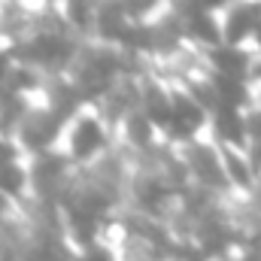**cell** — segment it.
Listing matches in <instances>:
<instances>
[{
	"label": "cell",
	"instance_id": "8fae6325",
	"mask_svg": "<svg viewBox=\"0 0 261 261\" xmlns=\"http://www.w3.org/2000/svg\"><path fill=\"white\" fill-rule=\"evenodd\" d=\"M76 261H119V255H116V246L103 237V240H94V243L82 246L76 252Z\"/></svg>",
	"mask_w": 261,
	"mask_h": 261
},
{
	"label": "cell",
	"instance_id": "52a82bcc",
	"mask_svg": "<svg viewBox=\"0 0 261 261\" xmlns=\"http://www.w3.org/2000/svg\"><path fill=\"white\" fill-rule=\"evenodd\" d=\"M130 28H134V18H130V12L125 9L122 0H100V3H97V15H94V31H91V37H97V40H103V43L122 46L125 37L130 34Z\"/></svg>",
	"mask_w": 261,
	"mask_h": 261
},
{
	"label": "cell",
	"instance_id": "30bf717a",
	"mask_svg": "<svg viewBox=\"0 0 261 261\" xmlns=\"http://www.w3.org/2000/svg\"><path fill=\"white\" fill-rule=\"evenodd\" d=\"M122 3H125V9L130 12L134 21H152L164 9L173 6V0H122Z\"/></svg>",
	"mask_w": 261,
	"mask_h": 261
},
{
	"label": "cell",
	"instance_id": "7a4b0ae2",
	"mask_svg": "<svg viewBox=\"0 0 261 261\" xmlns=\"http://www.w3.org/2000/svg\"><path fill=\"white\" fill-rule=\"evenodd\" d=\"M176 149H179V155L186 161V170H189V179L195 186L222 192V195H234L231 182H228V173H225V161H222V143L210 130L189 140V143H179Z\"/></svg>",
	"mask_w": 261,
	"mask_h": 261
},
{
	"label": "cell",
	"instance_id": "6da1fadb",
	"mask_svg": "<svg viewBox=\"0 0 261 261\" xmlns=\"http://www.w3.org/2000/svg\"><path fill=\"white\" fill-rule=\"evenodd\" d=\"M113 143H116V128L110 125V119L97 110V103H82L64 122L58 149L76 167H85V164L97 161Z\"/></svg>",
	"mask_w": 261,
	"mask_h": 261
},
{
	"label": "cell",
	"instance_id": "3957f363",
	"mask_svg": "<svg viewBox=\"0 0 261 261\" xmlns=\"http://www.w3.org/2000/svg\"><path fill=\"white\" fill-rule=\"evenodd\" d=\"M64 122L67 119H61L49 103L34 100L28 107V113L21 116L18 128L12 130V137L18 140V146H21L24 155H40V152L58 149L61 134H64Z\"/></svg>",
	"mask_w": 261,
	"mask_h": 261
},
{
	"label": "cell",
	"instance_id": "8992f818",
	"mask_svg": "<svg viewBox=\"0 0 261 261\" xmlns=\"http://www.w3.org/2000/svg\"><path fill=\"white\" fill-rule=\"evenodd\" d=\"M222 161H225V173H228V182H231V192L234 195H252L255 186L261 182V173L249 155L246 146H231V143H222Z\"/></svg>",
	"mask_w": 261,
	"mask_h": 261
},
{
	"label": "cell",
	"instance_id": "2e32d148",
	"mask_svg": "<svg viewBox=\"0 0 261 261\" xmlns=\"http://www.w3.org/2000/svg\"><path fill=\"white\" fill-rule=\"evenodd\" d=\"M252 103H261V79L252 82ZM252 103H249V107H252Z\"/></svg>",
	"mask_w": 261,
	"mask_h": 261
},
{
	"label": "cell",
	"instance_id": "5bb4252c",
	"mask_svg": "<svg viewBox=\"0 0 261 261\" xmlns=\"http://www.w3.org/2000/svg\"><path fill=\"white\" fill-rule=\"evenodd\" d=\"M18 210H21V206H18V203H15L12 197H9L6 192H3V189H0V225H3L6 219H12V216H15Z\"/></svg>",
	"mask_w": 261,
	"mask_h": 261
},
{
	"label": "cell",
	"instance_id": "9a60e30c",
	"mask_svg": "<svg viewBox=\"0 0 261 261\" xmlns=\"http://www.w3.org/2000/svg\"><path fill=\"white\" fill-rule=\"evenodd\" d=\"M246 149H249V155H252V161H255V167H258V173H261V137L249 140Z\"/></svg>",
	"mask_w": 261,
	"mask_h": 261
},
{
	"label": "cell",
	"instance_id": "ac0fdd59",
	"mask_svg": "<svg viewBox=\"0 0 261 261\" xmlns=\"http://www.w3.org/2000/svg\"><path fill=\"white\" fill-rule=\"evenodd\" d=\"M252 49H255V52H261V24H258V31H255V40H252Z\"/></svg>",
	"mask_w": 261,
	"mask_h": 261
},
{
	"label": "cell",
	"instance_id": "9c48e42d",
	"mask_svg": "<svg viewBox=\"0 0 261 261\" xmlns=\"http://www.w3.org/2000/svg\"><path fill=\"white\" fill-rule=\"evenodd\" d=\"M0 189L18 206L34 200V176H31V158L28 155H21V158H15V161L0 167Z\"/></svg>",
	"mask_w": 261,
	"mask_h": 261
},
{
	"label": "cell",
	"instance_id": "ba28073f",
	"mask_svg": "<svg viewBox=\"0 0 261 261\" xmlns=\"http://www.w3.org/2000/svg\"><path fill=\"white\" fill-rule=\"evenodd\" d=\"M210 134L219 143H231V146H246L249 134H246V110L243 107H216L210 116Z\"/></svg>",
	"mask_w": 261,
	"mask_h": 261
},
{
	"label": "cell",
	"instance_id": "277c9868",
	"mask_svg": "<svg viewBox=\"0 0 261 261\" xmlns=\"http://www.w3.org/2000/svg\"><path fill=\"white\" fill-rule=\"evenodd\" d=\"M222 43L252 46L261 24V0H228L222 9Z\"/></svg>",
	"mask_w": 261,
	"mask_h": 261
},
{
	"label": "cell",
	"instance_id": "4fadbf2b",
	"mask_svg": "<svg viewBox=\"0 0 261 261\" xmlns=\"http://www.w3.org/2000/svg\"><path fill=\"white\" fill-rule=\"evenodd\" d=\"M246 134H249V140L261 137V103L246 107Z\"/></svg>",
	"mask_w": 261,
	"mask_h": 261
},
{
	"label": "cell",
	"instance_id": "7c38bea8",
	"mask_svg": "<svg viewBox=\"0 0 261 261\" xmlns=\"http://www.w3.org/2000/svg\"><path fill=\"white\" fill-rule=\"evenodd\" d=\"M21 155H24V152H21L18 140H15L12 134H0V167L9 164V161H15V158H21Z\"/></svg>",
	"mask_w": 261,
	"mask_h": 261
},
{
	"label": "cell",
	"instance_id": "5b68a950",
	"mask_svg": "<svg viewBox=\"0 0 261 261\" xmlns=\"http://www.w3.org/2000/svg\"><path fill=\"white\" fill-rule=\"evenodd\" d=\"M116 143L125 146L130 155L143 158V155H152L161 143H164V130L155 119H149L140 107L128 113L119 125H116Z\"/></svg>",
	"mask_w": 261,
	"mask_h": 261
},
{
	"label": "cell",
	"instance_id": "e0dca14e",
	"mask_svg": "<svg viewBox=\"0 0 261 261\" xmlns=\"http://www.w3.org/2000/svg\"><path fill=\"white\" fill-rule=\"evenodd\" d=\"M261 79V52H255V64H252V82Z\"/></svg>",
	"mask_w": 261,
	"mask_h": 261
}]
</instances>
